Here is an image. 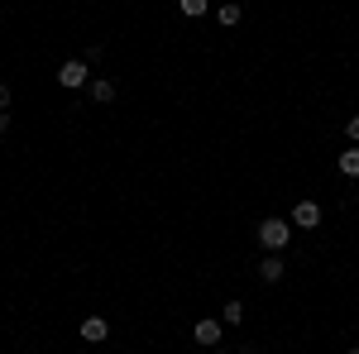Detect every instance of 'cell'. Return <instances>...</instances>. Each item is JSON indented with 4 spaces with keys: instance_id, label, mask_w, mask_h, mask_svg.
<instances>
[{
    "instance_id": "1",
    "label": "cell",
    "mask_w": 359,
    "mask_h": 354,
    "mask_svg": "<svg viewBox=\"0 0 359 354\" xmlns=\"http://www.w3.org/2000/svg\"><path fill=\"white\" fill-rule=\"evenodd\" d=\"M259 245L269 249V254H283V249L292 245V220H283V216L259 220Z\"/></svg>"
},
{
    "instance_id": "2",
    "label": "cell",
    "mask_w": 359,
    "mask_h": 354,
    "mask_svg": "<svg viewBox=\"0 0 359 354\" xmlns=\"http://www.w3.org/2000/svg\"><path fill=\"white\" fill-rule=\"evenodd\" d=\"M57 86H62V91H82V86H91V67H86V57H67V62L57 67Z\"/></svg>"
},
{
    "instance_id": "3",
    "label": "cell",
    "mask_w": 359,
    "mask_h": 354,
    "mask_svg": "<svg viewBox=\"0 0 359 354\" xmlns=\"http://www.w3.org/2000/svg\"><path fill=\"white\" fill-rule=\"evenodd\" d=\"M221 335H225L221 316H206V321H196V326H192V340H196V345H221Z\"/></svg>"
},
{
    "instance_id": "4",
    "label": "cell",
    "mask_w": 359,
    "mask_h": 354,
    "mask_svg": "<svg viewBox=\"0 0 359 354\" xmlns=\"http://www.w3.org/2000/svg\"><path fill=\"white\" fill-rule=\"evenodd\" d=\"M292 225H297V230H316V225H321V206H316V201H297V206H292Z\"/></svg>"
},
{
    "instance_id": "5",
    "label": "cell",
    "mask_w": 359,
    "mask_h": 354,
    "mask_svg": "<svg viewBox=\"0 0 359 354\" xmlns=\"http://www.w3.org/2000/svg\"><path fill=\"white\" fill-rule=\"evenodd\" d=\"M106 335H111V321H106V316H86L82 321V340L86 345H101Z\"/></svg>"
},
{
    "instance_id": "6",
    "label": "cell",
    "mask_w": 359,
    "mask_h": 354,
    "mask_svg": "<svg viewBox=\"0 0 359 354\" xmlns=\"http://www.w3.org/2000/svg\"><path fill=\"white\" fill-rule=\"evenodd\" d=\"M91 101H96V106H111L115 101V82L111 77H91Z\"/></svg>"
},
{
    "instance_id": "7",
    "label": "cell",
    "mask_w": 359,
    "mask_h": 354,
    "mask_svg": "<svg viewBox=\"0 0 359 354\" xmlns=\"http://www.w3.org/2000/svg\"><path fill=\"white\" fill-rule=\"evenodd\" d=\"M259 278H264L269 287H273V282H283V254H269V259L259 264Z\"/></svg>"
},
{
    "instance_id": "8",
    "label": "cell",
    "mask_w": 359,
    "mask_h": 354,
    "mask_svg": "<svg viewBox=\"0 0 359 354\" xmlns=\"http://www.w3.org/2000/svg\"><path fill=\"white\" fill-rule=\"evenodd\" d=\"M221 326H245V301H225L221 306Z\"/></svg>"
},
{
    "instance_id": "9",
    "label": "cell",
    "mask_w": 359,
    "mask_h": 354,
    "mask_svg": "<svg viewBox=\"0 0 359 354\" xmlns=\"http://www.w3.org/2000/svg\"><path fill=\"white\" fill-rule=\"evenodd\" d=\"M216 20H221V25H240V20H245V5H235V0H230V5L216 10Z\"/></svg>"
},
{
    "instance_id": "10",
    "label": "cell",
    "mask_w": 359,
    "mask_h": 354,
    "mask_svg": "<svg viewBox=\"0 0 359 354\" xmlns=\"http://www.w3.org/2000/svg\"><path fill=\"white\" fill-rule=\"evenodd\" d=\"M340 172H345V177H359V149H345V154H340Z\"/></svg>"
},
{
    "instance_id": "11",
    "label": "cell",
    "mask_w": 359,
    "mask_h": 354,
    "mask_svg": "<svg viewBox=\"0 0 359 354\" xmlns=\"http://www.w3.org/2000/svg\"><path fill=\"white\" fill-rule=\"evenodd\" d=\"M182 15H192V20H196V15H206V0H182Z\"/></svg>"
},
{
    "instance_id": "12",
    "label": "cell",
    "mask_w": 359,
    "mask_h": 354,
    "mask_svg": "<svg viewBox=\"0 0 359 354\" xmlns=\"http://www.w3.org/2000/svg\"><path fill=\"white\" fill-rule=\"evenodd\" d=\"M345 135H350V144L359 149V115H350V120H345Z\"/></svg>"
},
{
    "instance_id": "13",
    "label": "cell",
    "mask_w": 359,
    "mask_h": 354,
    "mask_svg": "<svg viewBox=\"0 0 359 354\" xmlns=\"http://www.w3.org/2000/svg\"><path fill=\"white\" fill-rule=\"evenodd\" d=\"M10 101H15V91H10V86L0 82V110H10Z\"/></svg>"
},
{
    "instance_id": "14",
    "label": "cell",
    "mask_w": 359,
    "mask_h": 354,
    "mask_svg": "<svg viewBox=\"0 0 359 354\" xmlns=\"http://www.w3.org/2000/svg\"><path fill=\"white\" fill-rule=\"evenodd\" d=\"M5 130H10V110H0V135H5Z\"/></svg>"
},
{
    "instance_id": "15",
    "label": "cell",
    "mask_w": 359,
    "mask_h": 354,
    "mask_svg": "<svg viewBox=\"0 0 359 354\" xmlns=\"http://www.w3.org/2000/svg\"><path fill=\"white\" fill-rule=\"evenodd\" d=\"M350 354H359V345H350Z\"/></svg>"
},
{
    "instance_id": "16",
    "label": "cell",
    "mask_w": 359,
    "mask_h": 354,
    "mask_svg": "<svg viewBox=\"0 0 359 354\" xmlns=\"http://www.w3.org/2000/svg\"><path fill=\"white\" fill-rule=\"evenodd\" d=\"M211 354H230V350H211Z\"/></svg>"
},
{
    "instance_id": "17",
    "label": "cell",
    "mask_w": 359,
    "mask_h": 354,
    "mask_svg": "<svg viewBox=\"0 0 359 354\" xmlns=\"http://www.w3.org/2000/svg\"><path fill=\"white\" fill-rule=\"evenodd\" d=\"M82 354H91V350H82Z\"/></svg>"
}]
</instances>
